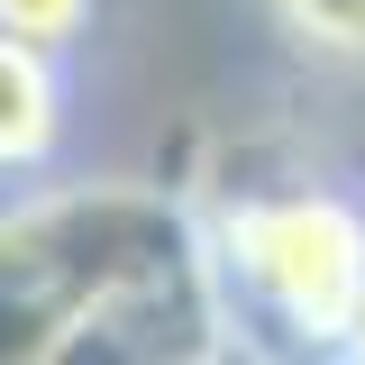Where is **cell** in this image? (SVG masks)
<instances>
[{
	"instance_id": "cell-1",
	"label": "cell",
	"mask_w": 365,
	"mask_h": 365,
	"mask_svg": "<svg viewBox=\"0 0 365 365\" xmlns=\"http://www.w3.org/2000/svg\"><path fill=\"white\" fill-rule=\"evenodd\" d=\"M201 201V265L220 319L274 356L338 365L365 329V201L319 174L220 182Z\"/></svg>"
},
{
	"instance_id": "cell-2",
	"label": "cell",
	"mask_w": 365,
	"mask_h": 365,
	"mask_svg": "<svg viewBox=\"0 0 365 365\" xmlns=\"http://www.w3.org/2000/svg\"><path fill=\"white\" fill-rule=\"evenodd\" d=\"M201 256V201L91 174L37 182L0 210V365H46L101 302Z\"/></svg>"
},
{
	"instance_id": "cell-3",
	"label": "cell",
	"mask_w": 365,
	"mask_h": 365,
	"mask_svg": "<svg viewBox=\"0 0 365 365\" xmlns=\"http://www.w3.org/2000/svg\"><path fill=\"white\" fill-rule=\"evenodd\" d=\"M73 146V55L28 37H0V192H37L55 182Z\"/></svg>"
},
{
	"instance_id": "cell-4",
	"label": "cell",
	"mask_w": 365,
	"mask_h": 365,
	"mask_svg": "<svg viewBox=\"0 0 365 365\" xmlns=\"http://www.w3.org/2000/svg\"><path fill=\"white\" fill-rule=\"evenodd\" d=\"M274 37L329 73H365V0H256Z\"/></svg>"
},
{
	"instance_id": "cell-5",
	"label": "cell",
	"mask_w": 365,
	"mask_h": 365,
	"mask_svg": "<svg viewBox=\"0 0 365 365\" xmlns=\"http://www.w3.org/2000/svg\"><path fill=\"white\" fill-rule=\"evenodd\" d=\"M91 28H101V0H0V37L55 46V55H73Z\"/></svg>"
},
{
	"instance_id": "cell-6",
	"label": "cell",
	"mask_w": 365,
	"mask_h": 365,
	"mask_svg": "<svg viewBox=\"0 0 365 365\" xmlns=\"http://www.w3.org/2000/svg\"><path fill=\"white\" fill-rule=\"evenodd\" d=\"M338 365H365V329H356V338H347V356H338Z\"/></svg>"
}]
</instances>
